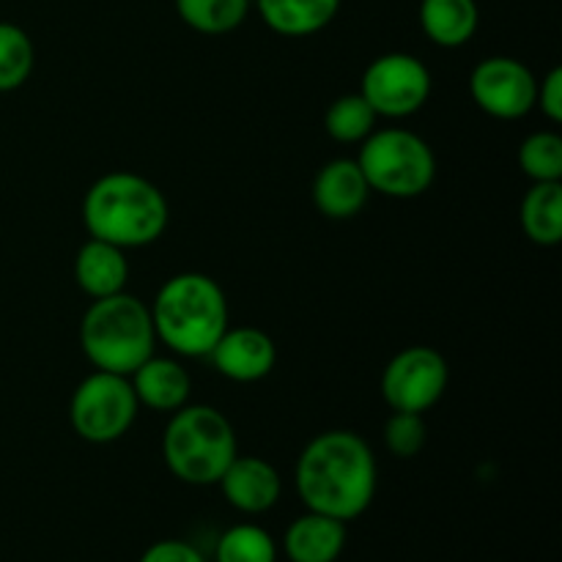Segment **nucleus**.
<instances>
[{"mask_svg":"<svg viewBox=\"0 0 562 562\" xmlns=\"http://www.w3.org/2000/svg\"><path fill=\"white\" fill-rule=\"evenodd\" d=\"M225 503L245 516H261L280 503V472L261 456H236L217 481Z\"/></svg>","mask_w":562,"mask_h":562,"instance_id":"12","label":"nucleus"},{"mask_svg":"<svg viewBox=\"0 0 562 562\" xmlns=\"http://www.w3.org/2000/svg\"><path fill=\"white\" fill-rule=\"evenodd\" d=\"M148 311L157 340L179 357H209L228 329L225 291L203 272H181L165 280Z\"/></svg>","mask_w":562,"mask_h":562,"instance_id":"3","label":"nucleus"},{"mask_svg":"<svg viewBox=\"0 0 562 562\" xmlns=\"http://www.w3.org/2000/svg\"><path fill=\"white\" fill-rule=\"evenodd\" d=\"M481 25L477 0H420V27L437 47H464Z\"/></svg>","mask_w":562,"mask_h":562,"instance_id":"18","label":"nucleus"},{"mask_svg":"<svg viewBox=\"0 0 562 562\" xmlns=\"http://www.w3.org/2000/svg\"><path fill=\"white\" fill-rule=\"evenodd\" d=\"M357 165H360L371 192L398 198V201L420 198L423 192L431 190L434 179H437L434 148L420 135L401 130V126L373 130L360 143Z\"/></svg>","mask_w":562,"mask_h":562,"instance_id":"6","label":"nucleus"},{"mask_svg":"<svg viewBox=\"0 0 562 562\" xmlns=\"http://www.w3.org/2000/svg\"><path fill=\"white\" fill-rule=\"evenodd\" d=\"M376 110L366 102L360 91L357 93H344V97L335 99L327 108L324 115V130L333 137L335 143H346V146H355L362 143L373 130H376Z\"/></svg>","mask_w":562,"mask_h":562,"instance_id":"21","label":"nucleus"},{"mask_svg":"<svg viewBox=\"0 0 562 562\" xmlns=\"http://www.w3.org/2000/svg\"><path fill=\"white\" fill-rule=\"evenodd\" d=\"M132 390L137 395V404L151 412L173 415L176 409L190 404L192 376L179 360L151 355L135 373H130Z\"/></svg>","mask_w":562,"mask_h":562,"instance_id":"14","label":"nucleus"},{"mask_svg":"<svg viewBox=\"0 0 562 562\" xmlns=\"http://www.w3.org/2000/svg\"><path fill=\"white\" fill-rule=\"evenodd\" d=\"M519 165L532 181H562V137L558 132H532L519 146Z\"/></svg>","mask_w":562,"mask_h":562,"instance_id":"24","label":"nucleus"},{"mask_svg":"<svg viewBox=\"0 0 562 562\" xmlns=\"http://www.w3.org/2000/svg\"><path fill=\"white\" fill-rule=\"evenodd\" d=\"M384 448L395 456V459H415L428 442V426L426 417L415 415V412H393L384 423Z\"/></svg>","mask_w":562,"mask_h":562,"instance_id":"25","label":"nucleus"},{"mask_svg":"<svg viewBox=\"0 0 562 562\" xmlns=\"http://www.w3.org/2000/svg\"><path fill=\"white\" fill-rule=\"evenodd\" d=\"M470 93L477 108L492 119L519 121L536 110L538 80L519 58L492 55L472 69Z\"/></svg>","mask_w":562,"mask_h":562,"instance_id":"10","label":"nucleus"},{"mask_svg":"<svg viewBox=\"0 0 562 562\" xmlns=\"http://www.w3.org/2000/svg\"><path fill=\"white\" fill-rule=\"evenodd\" d=\"M214 562H278V543L263 527L234 525L217 538Z\"/></svg>","mask_w":562,"mask_h":562,"instance_id":"23","label":"nucleus"},{"mask_svg":"<svg viewBox=\"0 0 562 562\" xmlns=\"http://www.w3.org/2000/svg\"><path fill=\"white\" fill-rule=\"evenodd\" d=\"M140 562H206V558L192 543L170 538V541H157L154 547H148Z\"/></svg>","mask_w":562,"mask_h":562,"instance_id":"26","label":"nucleus"},{"mask_svg":"<svg viewBox=\"0 0 562 562\" xmlns=\"http://www.w3.org/2000/svg\"><path fill=\"white\" fill-rule=\"evenodd\" d=\"M168 198L154 181L132 170L99 176L82 198V225L88 236L121 250L154 245L168 231Z\"/></svg>","mask_w":562,"mask_h":562,"instance_id":"2","label":"nucleus"},{"mask_svg":"<svg viewBox=\"0 0 562 562\" xmlns=\"http://www.w3.org/2000/svg\"><path fill=\"white\" fill-rule=\"evenodd\" d=\"M236 456V431L220 409L187 404L170 415L162 434V459L181 483L214 486Z\"/></svg>","mask_w":562,"mask_h":562,"instance_id":"5","label":"nucleus"},{"mask_svg":"<svg viewBox=\"0 0 562 562\" xmlns=\"http://www.w3.org/2000/svg\"><path fill=\"white\" fill-rule=\"evenodd\" d=\"M80 346L97 371L130 376L157 349L151 311L126 291L93 300L80 322Z\"/></svg>","mask_w":562,"mask_h":562,"instance_id":"4","label":"nucleus"},{"mask_svg":"<svg viewBox=\"0 0 562 562\" xmlns=\"http://www.w3.org/2000/svg\"><path fill=\"white\" fill-rule=\"evenodd\" d=\"M311 195L324 217L351 220L366 209L371 187H368L357 159H333L316 173Z\"/></svg>","mask_w":562,"mask_h":562,"instance_id":"13","label":"nucleus"},{"mask_svg":"<svg viewBox=\"0 0 562 562\" xmlns=\"http://www.w3.org/2000/svg\"><path fill=\"white\" fill-rule=\"evenodd\" d=\"M36 66L31 36L14 22H0V93L16 91Z\"/></svg>","mask_w":562,"mask_h":562,"instance_id":"22","label":"nucleus"},{"mask_svg":"<svg viewBox=\"0 0 562 562\" xmlns=\"http://www.w3.org/2000/svg\"><path fill=\"white\" fill-rule=\"evenodd\" d=\"M450 368L431 346H406L382 373V398L393 412L426 415L448 390Z\"/></svg>","mask_w":562,"mask_h":562,"instance_id":"9","label":"nucleus"},{"mask_svg":"<svg viewBox=\"0 0 562 562\" xmlns=\"http://www.w3.org/2000/svg\"><path fill=\"white\" fill-rule=\"evenodd\" d=\"M527 239L541 247L562 241V184L560 181H532L519 209Z\"/></svg>","mask_w":562,"mask_h":562,"instance_id":"19","label":"nucleus"},{"mask_svg":"<svg viewBox=\"0 0 562 562\" xmlns=\"http://www.w3.org/2000/svg\"><path fill=\"white\" fill-rule=\"evenodd\" d=\"M130 280L126 250L102 239H88L75 256V283L91 300L121 294Z\"/></svg>","mask_w":562,"mask_h":562,"instance_id":"16","label":"nucleus"},{"mask_svg":"<svg viewBox=\"0 0 562 562\" xmlns=\"http://www.w3.org/2000/svg\"><path fill=\"white\" fill-rule=\"evenodd\" d=\"M344 549L346 521L316 510L296 516L283 536V554L291 562H335Z\"/></svg>","mask_w":562,"mask_h":562,"instance_id":"15","label":"nucleus"},{"mask_svg":"<svg viewBox=\"0 0 562 562\" xmlns=\"http://www.w3.org/2000/svg\"><path fill=\"white\" fill-rule=\"evenodd\" d=\"M536 108H541V113L552 124H560L562 121V69H558V66L538 82Z\"/></svg>","mask_w":562,"mask_h":562,"instance_id":"27","label":"nucleus"},{"mask_svg":"<svg viewBox=\"0 0 562 562\" xmlns=\"http://www.w3.org/2000/svg\"><path fill=\"white\" fill-rule=\"evenodd\" d=\"M137 409L140 404L130 376L93 371L71 393L69 423L77 437L86 442L110 445L130 434Z\"/></svg>","mask_w":562,"mask_h":562,"instance_id":"7","label":"nucleus"},{"mask_svg":"<svg viewBox=\"0 0 562 562\" xmlns=\"http://www.w3.org/2000/svg\"><path fill=\"white\" fill-rule=\"evenodd\" d=\"M431 71L417 55L384 53L362 71L360 93L379 119H409L431 97Z\"/></svg>","mask_w":562,"mask_h":562,"instance_id":"8","label":"nucleus"},{"mask_svg":"<svg viewBox=\"0 0 562 562\" xmlns=\"http://www.w3.org/2000/svg\"><path fill=\"white\" fill-rule=\"evenodd\" d=\"M256 9L269 31L302 38L324 31L338 16L340 0H256Z\"/></svg>","mask_w":562,"mask_h":562,"instance_id":"17","label":"nucleus"},{"mask_svg":"<svg viewBox=\"0 0 562 562\" xmlns=\"http://www.w3.org/2000/svg\"><path fill=\"white\" fill-rule=\"evenodd\" d=\"M252 0H176V14L203 36H223L247 20Z\"/></svg>","mask_w":562,"mask_h":562,"instance_id":"20","label":"nucleus"},{"mask_svg":"<svg viewBox=\"0 0 562 562\" xmlns=\"http://www.w3.org/2000/svg\"><path fill=\"white\" fill-rule=\"evenodd\" d=\"M209 360L217 368L220 376L239 384H252L274 371L278 346L258 327H228L209 351Z\"/></svg>","mask_w":562,"mask_h":562,"instance_id":"11","label":"nucleus"},{"mask_svg":"<svg viewBox=\"0 0 562 562\" xmlns=\"http://www.w3.org/2000/svg\"><path fill=\"white\" fill-rule=\"evenodd\" d=\"M294 483L307 510L351 521L366 514L376 497V456L357 431H324L296 459Z\"/></svg>","mask_w":562,"mask_h":562,"instance_id":"1","label":"nucleus"}]
</instances>
